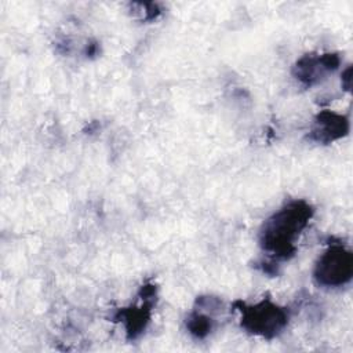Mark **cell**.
I'll return each instance as SVG.
<instances>
[{
    "label": "cell",
    "mask_w": 353,
    "mask_h": 353,
    "mask_svg": "<svg viewBox=\"0 0 353 353\" xmlns=\"http://www.w3.org/2000/svg\"><path fill=\"white\" fill-rule=\"evenodd\" d=\"M350 74H352V68L347 66V68L345 69V72L342 73V85H343V88L347 90V91L350 90V83H352Z\"/></svg>",
    "instance_id": "8"
},
{
    "label": "cell",
    "mask_w": 353,
    "mask_h": 353,
    "mask_svg": "<svg viewBox=\"0 0 353 353\" xmlns=\"http://www.w3.org/2000/svg\"><path fill=\"white\" fill-rule=\"evenodd\" d=\"M349 132V119L345 114L321 110L313 120L309 138L317 143H331Z\"/></svg>",
    "instance_id": "6"
},
{
    "label": "cell",
    "mask_w": 353,
    "mask_h": 353,
    "mask_svg": "<svg viewBox=\"0 0 353 353\" xmlns=\"http://www.w3.org/2000/svg\"><path fill=\"white\" fill-rule=\"evenodd\" d=\"M339 65L341 57L336 52H310L302 55L295 62L292 74L305 87H312L327 79V76L334 73Z\"/></svg>",
    "instance_id": "4"
},
{
    "label": "cell",
    "mask_w": 353,
    "mask_h": 353,
    "mask_svg": "<svg viewBox=\"0 0 353 353\" xmlns=\"http://www.w3.org/2000/svg\"><path fill=\"white\" fill-rule=\"evenodd\" d=\"M156 291H157L156 285L145 284L141 287V292H139L142 299L141 305L117 310L114 319L124 324L128 339H135L145 331L150 320L152 307L156 301Z\"/></svg>",
    "instance_id": "5"
},
{
    "label": "cell",
    "mask_w": 353,
    "mask_h": 353,
    "mask_svg": "<svg viewBox=\"0 0 353 353\" xmlns=\"http://www.w3.org/2000/svg\"><path fill=\"white\" fill-rule=\"evenodd\" d=\"M186 328L194 338L204 339L214 328V319L210 313H205L204 309L197 307L188 316Z\"/></svg>",
    "instance_id": "7"
},
{
    "label": "cell",
    "mask_w": 353,
    "mask_h": 353,
    "mask_svg": "<svg viewBox=\"0 0 353 353\" xmlns=\"http://www.w3.org/2000/svg\"><path fill=\"white\" fill-rule=\"evenodd\" d=\"M234 306L240 312L241 327L252 335L273 339L283 332L288 324V310L270 299H262L255 305H245L237 301Z\"/></svg>",
    "instance_id": "2"
},
{
    "label": "cell",
    "mask_w": 353,
    "mask_h": 353,
    "mask_svg": "<svg viewBox=\"0 0 353 353\" xmlns=\"http://www.w3.org/2000/svg\"><path fill=\"white\" fill-rule=\"evenodd\" d=\"M314 214L305 200H292L272 214L262 225L259 244L272 259L288 261L296 252V241Z\"/></svg>",
    "instance_id": "1"
},
{
    "label": "cell",
    "mask_w": 353,
    "mask_h": 353,
    "mask_svg": "<svg viewBox=\"0 0 353 353\" xmlns=\"http://www.w3.org/2000/svg\"><path fill=\"white\" fill-rule=\"evenodd\" d=\"M352 274L353 256L342 243H331L313 270L314 281L324 288L342 287L350 281Z\"/></svg>",
    "instance_id": "3"
}]
</instances>
